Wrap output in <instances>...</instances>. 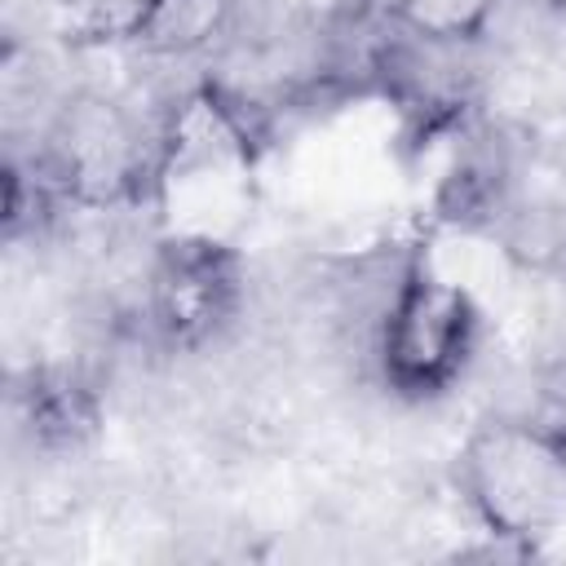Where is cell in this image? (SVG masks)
Here are the masks:
<instances>
[{
  "label": "cell",
  "instance_id": "obj_4",
  "mask_svg": "<svg viewBox=\"0 0 566 566\" xmlns=\"http://www.w3.org/2000/svg\"><path fill=\"white\" fill-rule=\"evenodd\" d=\"M243 301V256L230 239L164 234L146 274V314L159 340L190 349L217 336Z\"/></svg>",
  "mask_w": 566,
  "mask_h": 566
},
{
  "label": "cell",
  "instance_id": "obj_3",
  "mask_svg": "<svg viewBox=\"0 0 566 566\" xmlns=\"http://www.w3.org/2000/svg\"><path fill=\"white\" fill-rule=\"evenodd\" d=\"M482 336V310L455 279L429 261H411L389 292L376 327V367L389 394L424 402L447 394L473 363Z\"/></svg>",
  "mask_w": 566,
  "mask_h": 566
},
{
  "label": "cell",
  "instance_id": "obj_1",
  "mask_svg": "<svg viewBox=\"0 0 566 566\" xmlns=\"http://www.w3.org/2000/svg\"><path fill=\"white\" fill-rule=\"evenodd\" d=\"M252 128L221 88H195L168 115L155 146L150 199L168 234L230 239L252 203Z\"/></svg>",
  "mask_w": 566,
  "mask_h": 566
},
{
  "label": "cell",
  "instance_id": "obj_2",
  "mask_svg": "<svg viewBox=\"0 0 566 566\" xmlns=\"http://www.w3.org/2000/svg\"><path fill=\"white\" fill-rule=\"evenodd\" d=\"M455 486L478 526L504 544H535L566 522V424L491 416L455 451Z\"/></svg>",
  "mask_w": 566,
  "mask_h": 566
},
{
  "label": "cell",
  "instance_id": "obj_5",
  "mask_svg": "<svg viewBox=\"0 0 566 566\" xmlns=\"http://www.w3.org/2000/svg\"><path fill=\"white\" fill-rule=\"evenodd\" d=\"M53 164L57 177L84 195V199H115L119 190H133L146 177L150 190V168L155 155L146 159L128 115L115 102L84 97L62 111L57 133H53Z\"/></svg>",
  "mask_w": 566,
  "mask_h": 566
},
{
  "label": "cell",
  "instance_id": "obj_7",
  "mask_svg": "<svg viewBox=\"0 0 566 566\" xmlns=\"http://www.w3.org/2000/svg\"><path fill=\"white\" fill-rule=\"evenodd\" d=\"M230 13V0H155L150 22L137 44L155 49H195L203 44Z\"/></svg>",
  "mask_w": 566,
  "mask_h": 566
},
{
  "label": "cell",
  "instance_id": "obj_8",
  "mask_svg": "<svg viewBox=\"0 0 566 566\" xmlns=\"http://www.w3.org/2000/svg\"><path fill=\"white\" fill-rule=\"evenodd\" d=\"M155 0H62L66 27L84 40H142Z\"/></svg>",
  "mask_w": 566,
  "mask_h": 566
},
{
  "label": "cell",
  "instance_id": "obj_9",
  "mask_svg": "<svg viewBox=\"0 0 566 566\" xmlns=\"http://www.w3.org/2000/svg\"><path fill=\"white\" fill-rule=\"evenodd\" d=\"M389 4H398V0H385V9H389Z\"/></svg>",
  "mask_w": 566,
  "mask_h": 566
},
{
  "label": "cell",
  "instance_id": "obj_6",
  "mask_svg": "<svg viewBox=\"0 0 566 566\" xmlns=\"http://www.w3.org/2000/svg\"><path fill=\"white\" fill-rule=\"evenodd\" d=\"M495 4L500 0H398L389 18L429 44H469L491 27Z\"/></svg>",
  "mask_w": 566,
  "mask_h": 566
}]
</instances>
